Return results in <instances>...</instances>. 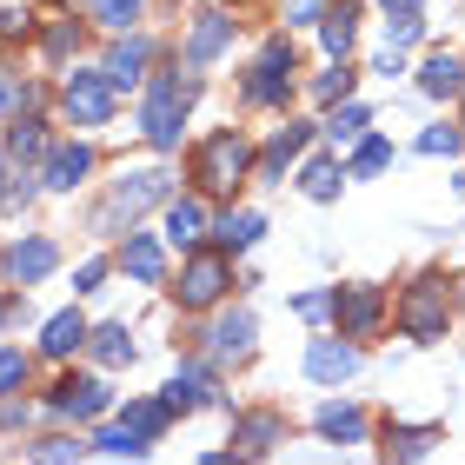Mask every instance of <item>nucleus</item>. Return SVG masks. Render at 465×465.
<instances>
[{
	"label": "nucleus",
	"mask_w": 465,
	"mask_h": 465,
	"mask_svg": "<svg viewBox=\"0 0 465 465\" xmlns=\"http://www.w3.org/2000/svg\"><path fill=\"white\" fill-rule=\"evenodd\" d=\"M193 94H200V80L193 74H166V80H153V94H146V107H140V126H146V140L160 146H180V120H186V107H193Z\"/></svg>",
	"instance_id": "obj_1"
},
{
	"label": "nucleus",
	"mask_w": 465,
	"mask_h": 465,
	"mask_svg": "<svg viewBox=\"0 0 465 465\" xmlns=\"http://www.w3.org/2000/svg\"><path fill=\"white\" fill-rule=\"evenodd\" d=\"M246 166H252L246 134L220 126V134H206V140H200V153H193V180L206 186V193H232V186L246 180Z\"/></svg>",
	"instance_id": "obj_2"
},
{
	"label": "nucleus",
	"mask_w": 465,
	"mask_h": 465,
	"mask_svg": "<svg viewBox=\"0 0 465 465\" xmlns=\"http://www.w3.org/2000/svg\"><path fill=\"white\" fill-rule=\"evenodd\" d=\"M446 320H452V300H446V280H439V272L406 286V300H399V332H406V340H446Z\"/></svg>",
	"instance_id": "obj_3"
},
{
	"label": "nucleus",
	"mask_w": 465,
	"mask_h": 465,
	"mask_svg": "<svg viewBox=\"0 0 465 465\" xmlns=\"http://www.w3.org/2000/svg\"><path fill=\"white\" fill-rule=\"evenodd\" d=\"M226 286H232V260H226V252H193V260L180 266V286L173 292H180L186 312H200V306H213Z\"/></svg>",
	"instance_id": "obj_4"
},
{
	"label": "nucleus",
	"mask_w": 465,
	"mask_h": 465,
	"mask_svg": "<svg viewBox=\"0 0 465 465\" xmlns=\"http://www.w3.org/2000/svg\"><path fill=\"white\" fill-rule=\"evenodd\" d=\"M60 107H67L74 126L114 120V80H107V74H67V87H60Z\"/></svg>",
	"instance_id": "obj_5"
},
{
	"label": "nucleus",
	"mask_w": 465,
	"mask_h": 465,
	"mask_svg": "<svg viewBox=\"0 0 465 465\" xmlns=\"http://www.w3.org/2000/svg\"><path fill=\"white\" fill-rule=\"evenodd\" d=\"M153 200H166V173H126L114 193H107V206H100V226L134 220V213H146Z\"/></svg>",
	"instance_id": "obj_6"
},
{
	"label": "nucleus",
	"mask_w": 465,
	"mask_h": 465,
	"mask_svg": "<svg viewBox=\"0 0 465 465\" xmlns=\"http://www.w3.org/2000/svg\"><path fill=\"white\" fill-rule=\"evenodd\" d=\"M332 312H340V340H366L386 320V300H379V286H340L332 292Z\"/></svg>",
	"instance_id": "obj_7"
},
{
	"label": "nucleus",
	"mask_w": 465,
	"mask_h": 465,
	"mask_svg": "<svg viewBox=\"0 0 465 465\" xmlns=\"http://www.w3.org/2000/svg\"><path fill=\"white\" fill-rule=\"evenodd\" d=\"M292 94V47L286 40H272V47L260 54V67L246 74V100H260V107H272V100Z\"/></svg>",
	"instance_id": "obj_8"
},
{
	"label": "nucleus",
	"mask_w": 465,
	"mask_h": 465,
	"mask_svg": "<svg viewBox=\"0 0 465 465\" xmlns=\"http://www.w3.org/2000/svg\"><path fill=\"white\" fill-rule=\"evenodd\" d=\"M226 40H232V20H226L220 7H206V14L193 20V34H186V67H206V60H220Z\"/></svg>",
	"instance_id": "obj_9"
},
{
	"label": "nucleus",
	"mask_w": 465,
	"mask_h": 465,
	"mask_svg": "<svg viewBox=\"0 0 465 465\" xmlns=\"http://www.w3.org/2000/svg\"><path fill=\"white\" fill-rule=\"evenodd\" d=\"M352 366H359V352H352L346 340H312V346H306V372L320 379V386H340Z\"/></svg>",
	"instance_id": "obj_10"
},
{
	"label": "nucleus",
	"mask_w": 465,
	"mask_h": 465,
	"mask_svg": "<svg viewBox=\"0 0 465 465\" xmlns=\"http://www.w3.org/2000/svg\"><path fill=\"white\" fill-rule=\"evenodd\" d=\"M54 406L60 412H74V419H100V412H107V386H100V379H60V386H54Z\"/></svg>",
	"instance_id": "obj_11"
},
{
	"label": "nucleus",
	"mask_w": 465,
	"mask_h": 465,
	"mask_svg": "<svg viewBox=\"0 0 465 465\" xmlns=\"http://www.w3.org/2000/svg\"><path fill=\"white\" fill-rule=\"evenodd\" d=\"M87 173H94V146L74 140V146H54V153H47V186H54V193H74Z\"/></svg>",
	"instance_id": "obj_12"
},
{
	"label": "nucleus",
	"mask_w": 465,
	"mask_h": 465,
	"mask_svg": "<svg viewBox=\"0 0 465 465\" xmlns=\"http://www.w3.org/2000/svg\"><path fill=\"white\" fill-rule=\"evenodd\" d=\"M54 266H60L54 240H20V246L7 252V272H14V286H34V280H47Z\"/></svg>",
	"instance_id": "obj_13"
},
{
	"label": "nucleus",
	"mask_w": 465,
	"mask_h": 465,
	"mask_svg": "<svg viewBox=\"0 0 465 465\" xmlns=\"http://www.w3.org/2000/svg\"><path fill=\"white\" fill-rule=\"evenodd\" d=\"M87 320H80V312H54V320H47V332H40V352H47V359H67V352H80V346H87Z\"/></svg>",
	"instance_id": "obj_14"
},
{
	"label": "nucleus",
	"mask_w": 465,
	"mask_h": 465,
	"mask_svg": "<svg viewBox=\"0 0 465 465\" xmlns=\"http://www.w3.org/2000/svg\"><path fill=\"white\" fill-rule=\"evenodd\" d=\"M419 87H426L432 100H452V94H465V67L452 54H432L426 67H419Z\"/></svg>",
	"instance_id": "obj_15"
},
{
	"label": "nucleus",
	"mask_w": 465,
	"mask_h": 465,
	"mask_svg": "<svg viewBox=\"0 0 465 465\" xmlns=\"http://www.w3.org/2000/svg\"><path fill=\"white\" fill-rule=\"evenodd\" d=\"M140 67H146V40H120L100 74H107V80H114V94H120V87H140Z\"/></svg>",
	"instance_id": "obj_16"
},
{
	"label": "nucleus",
	"mask_w": 465,
	"mask_h": 465,
	"mask_svg": "<svg viewBox=\"0 0 465 465\" xmlns=\"http://www.w3.org/2000/svg\"><path fill=\"white\" fill-rule=\"evenodd\" d=\"M320 432H326V439H346V446H352V439H366V412L346 406V399H332V406H320Z\"/></svg>",
	"instance_id": "obj_17"
},
{
	"label": "nucleus",
	"mask_w": 465,
	"mask_h": 465,
	"mask_svg": "<svg viewBox=\"0 0 465 465\" xmlns=\"http://www.w3.org/2000/svg\"><path fill=\"white\" fill-rule=\"evenodd\" d=\"M120 266L134 272V280H146V286H153L160 272H166V252H160V240H126V252H120Z\"/></svg>",
	"instance_id": "obj_18"
},
{
	"label": "nucleus",
	"mask_w": 465,
	"mask_h": 465,
	"mask_svg": "<svg viewBox=\"0 0 465 465\" xmlns=\"http://www.w3.org/2000/svg\"><path fill=\"white\" fill-rule=\"evenodd\" d=\"M40 153H47V126H40L34 114L27 120L14 114V126H7V160H40Z\"/></svg>",
	"instance_id": "obj_19"
},
{
	"label": "nucleus",
	"mask_w": 465,
	"mask_h": 465,
	"mask_svg": "<svg viewBox=\"0 0 465 465\" xmlns=\"http://www.w3.org/2000/svg\"><path fill=\"white\" fill-rule=\"evenodd\" d=\"M252 346V312H226V320L213 326V352L220 359H240Z\"/></svg>",
	"instance_id": "obj_20"
},
{
	"label": "nucleus",
	"mask_w": 465,
	"mask_h": 465,
	"mask_svg": "<svg viewBox=\"0 0 465 465\" xmlns=\"http://www.w3.org/2000/svg\"><path fill=\"white\" fill-rule=\"evenodd\" d=\"M280 432H286V426H280V412H246V419H240V446H246V452L280 446Z\"/></svg>",
	"instance_id": "obj_21"
},
{
	"label": "nucleus",
	"mask_w": 465,
	"mask_h": 465,
	"mask_svg": "<svg viewBox=\"0 0 465 465\" xmlns=\"http://www.w3.org/2000/svg\"><path fill=\"white\" fill-rule=\"evenodd\" d=\"M87 346H94L100 366H126V359H134V340H126V326H100V332H87Z\"/></svg>",
	"instance_id": "obj_22"
},
{
	"label": "nucleus",
	"mask_w": 465,
	"mask_h": 465,
	"mask_svg": "<svg viewBox=\"0 0 465 465\" xmlns=\"http://www.w3.org/2000/svg\"><path fill=\"white\" fill-rule=\"evenodd\" d=\"M306 140H312V126H286V134L266 146V160H260V166H266V173H286V160H300V153H306Z\"/></svg>",
	"instance_id": "obj_23"
},
{
	"label": "nucleus",
	"mask_w": 465,
	"mask_h": 465,
	"mask_svg": "<svg viewBox=\"0 0 465 465\" xmlns=\"http://www.w3.org/2000/svg\"><path fill=\"white\" fill-rule=\"evenodd\" d=\"M213 232H220V246H226V252H240V246H252V240L266 232V220H260V213H226Z\"/></svg>",
	"instance_id": "obj_24"
},
{
	"label": "nucleus",
	"mask_w": 465,
	"mask_h": 465,
	"mask_svg": "<svg viewBox=\"0 0 465 465\" xmlns=\"http://www.w3.org/2000/svg\"><path fill=\"white\" fill-rule=\"evenodd\" d=\"M320 40H326L332 60H346V54H352V7H332V14L320 20Z\"/></svg>",
	"instance_id": "obj_25"
},
{
	"label": "nucleus",
	"mask_w": 465,
	"mask_h": 465,
	"mask_svg": "<svg viewBox=\"0 0 465 465\" xmlns=\"http://www.w3.org/2000/svg\"><path fill=\"white\" fill-rule=\"evenodd\" d=\"M200 226H206V213H200L193 200H173V206H166V232H173L180 246H193V240H200Z\"/></svg>",
	"instance_id": "obj_26"
},
{
	"label": "nucleus",
	"mask_w": 465,
	"mask_h": 465,
	"mask_svg": "<svg viewBox=\"0 0 465 465\" xmlns=\"http://www.w3.org/2000/svg\"><path fill=\"white\" fill-rule=\"evenodd\" d=\"M206 399V372H180L173 386H166V412H193Z\"/></svg>",
	"instance_id": "obj_27"
},
{
	"label": "nucleus",
	"mask_w": 465,
	"mask_h": 465,
	"mask_svg": "<svg viewBox=\"0 0 465 465\" xmlns=\"http://www.w3.org/2000/svg\"><path fill=\"white\" fill-rule=\"evenodd\" d=\"M166 426V399L153 406V399H134V406H126V432H140V439H153Z\"/></svg>",
	"instance_id": "obj_28"
},
{
	"label": "nucleus",
	"mask_w": 465,
	"mask_h": 465,
	"mask_svg": "<svg viewBox=\"0 0 465 465\" xmlns=\"http://www.w3.org/2000/svg\"><path fill=\"white\" fill-rule=\"evenodd\" d=\"M94 20H100V27H114V34H126L140 20V0H94Z\"/></svg>",
	"instance_id": "obj_29"
},
{
	"label": "nucleus",
	"mask_w": 465,
	"mask_h": 465,
	"mask_svg": "<svg viewBox=\"0 0 465 465\" xmlns=\"http://www.w3.org/2000/svg\"><path fill=\"white\" fill-rule=\"evenodd\" d=\"M300 180H306V193H312V200H332V193H340V166H332V160H312Z\"/></svg>",
	"instance_id": "obj_30"
},
{
	"label": "nucleus",
	"mask_w": 465,
	"mask_h": 465,
	"mask_svg": "<svg viewBox=\"0 0 465 465\" xmlns=\"http://www.w3.org/2000/svg\"><path fill=\"white\" fill-rule=\"evenodd\" d=\"M100 452H114V459H146V439L126 432V426H114V432H100Z\"/></svg>",
	"instance_id": "obj_31"
},
{
	"label": "nucleus",
	"mask_w": 465,
	"mask_h": 465,
	"mask_svg": "<svg viewBox=\"0 0 465 465\" xmlns=\"http://www.w3.org/2000/svg\"><path fill=\"white\" fill-rule=\"evenodd\" d=\"M386 166H392V146H386V140H366V146L352 153V173H359V180H366V173H386Z\"/></svg>",
	"instance_id": "obj_32"
},
{
	"label": "nucleus",
	"mask_w": 465,
	"mask_h": 465,
	"mask_svg": "<svg viewBox=\"0 0 465 465\" xmlns=\"http://www.w3.org/2000/svg\"><path fill=\"white\" fill-rule=\"evenodd\" d=\"M459 146H465L459 126H426V134H419V153H459Z\"/></svg>",
	"instance_id": "obj_33"
},
{
	"label": "nucleus",
	"mask_w": 465,
	"mask_h": 465,
	"mask_svg": "<svg viewBox=\"0 0 465 465\" xmlns=\"http://www.w3.org/2000/svg\"><path fill=\"white\" fill-rule=\"evenodd\" d=\"M326 134L332 140H359V134H366V107H340V114L326 120Z\"/></svg>",
	"instance_id": "obj_34"
},
{
	"label": "nucleus",
	"mask_w": 465,
	"mask_h": 465,
	"mask_svg": "<svg viewBox=\"0 0 465 465\" xmlns=\"http://www.w3.org/2000/svg\"><path fill=\"white\" fill-rule=\"evenodd\" d=\"M439 439V426H419V432H399V465H412V459H426V446Z\"/></svg>",
	"instance_id": "obj_35"
},
{
	"label": "nucleus",
	"mask_w": 465,
	"mask_h": 465,
	"mask_svg": "<svg viewBox=\"0 0 465 465\" xmlns=\"http://www.w3.org/2000/svg\"><path fill=\"white\" fill-rule=\"evenodd\" d=\"M312 94H320V100H346V94H352V74H346V60H340L332 74H320V87H312Z\"/></svg>",
	"instance_id": "obj_36"
},
{
	"label": "nucleus",
	"mask_w": 465,
	"mask_h": 465,
	"mask_svg": "<svg viewBox=\"0 0 465 465\" xmlns=\"http://www.w3.org/2000/svg\"><path fill=\"white\" fill-rule=\"evenodd\" d=\"M27 386V359L20 352H0V392H20Z\"/></svg>",
	"instance_id": "obj_37"
},
{
	"label": "nucleus",
	"mask_w": 465,
	"mask_h": 465,
	"mask_svg": "<svg viewBox=\"0 0 465 465\" xmlns=\"http://www.w3.org/2000/svg\"><path fill=\"white\" fill-rule=\"evenodd\" d=\"M20 100H34V87H27L20 74H7V67H0V107H14V114H20Z\"/></svg>",
	"instance_id": "obj_38"
},
{
	"label": "nucleus",
	"mask_w": 465,
	"mask_h": 465,
	"mask_svg": "<svg viewBox=\"0 0 465 465\" xmlns=\"http://www.w3.org/2000/svg\"><path fill=\"white\" fill-rule=\"evenodd\" d=\"M386 34H392V54H399V47H412V40H419V14H392V20H386Z\"/></svg>",
	"instance_id": "obj_39"
},
{
	"label": "nucleus",
	"mask_w": 465,
	"mask_h": 465,
	"mask_svg": "<svg viewBox=\"0 0 465 465\" xmlns=\"http://www.w3.org/2000/svg\"><path fill=\"white\" fill-rule=\"evenodd\" d=\"M87 446H74V439H47V446H40V465H74Z\"/></svg>",
	"instance_id": "obj_40"
},
{
	"label": "nucleus",
	"mask_w": 465,
	"mask_h": 465,
	"mask_svg": "<svg viewBox=\"0 0 465 465\" xmlns=\"http://www.w3.org/2000/svg\"><path fill=\"white\" fill-rule=\"evenodd\" d=\"M100 280H107V260H87V266H80V292H94Z\"/></svg>",
	"instance_id": "obj_41"
},
{
	"label": "nucleus",
	"mask_w": 465,
	"mask_h": 465,
	"mask_svg": "<svg viewBox=\"0 0 465 465\" xmlns=\"http://www.w3.org/2000/svg\"><path fill=\"white\" fill-rule=\"evenodd\" d=\"M326 7H320V0H292V7H286V20H320Z\"/></svg>",
	"instance_id": "obj_42"
},
{
	"label": "nucleus",
	"mask_w": 465,
	"mask_h": 465,
	"mask_svg": "<svg viewBox=\"0 0 465 465\" xmlns=\"http://www.w3.org/2000/svg\"><path fill=\"white\" fill-rule=\"evenodd\" d=\"M14 34H27V14H0V40H14Z\"/></svg>",
	"instance_id": "obj_43"
},
{
	"label": "nucleus",
	"mask_w": 465,
	"mask_h": 465,
	"mask_svg": "<svg viewBox=\"0 0 465 465\" xmlns=\"http://www.w3.org/2000/svg\"><path fill=\"white\" fill-rule=\"evenodd\" d=\"M7 180H14V173H7V153H0V200H7V193H14V186H7Z\"/></svg>",
	"instance_id": "obj_44"
},
{
	"label": "nucleus",
	"mask_w": 465,
	"mask_h": 465,
	"mask_svg": "<svg viewBox=\"0 0 465 465\" xmlns=\"http://www.w3.org/2000/svg\"><path fill=\"white\" fill-rule=\"evenodd\" d=\"M200 465H240V459H232V452H206Z\"/></svg>",
	"instance_id": "obj_45"
},
{
	"label": "nucleus",
	"mask_w": 465,
	"mask_h": 465,
	"mask_svg": "<svg viewBox=\"0 0 465 465\" xmlns=\"http://www.w3.org/2000/svg\"><path fill=\"white\" fill-rule=\"evenodd\" d=\"M386 7H392V14H419V0H386Z\"/></svg>",
	"instance_id": "obj_46"
}]
</instances>
